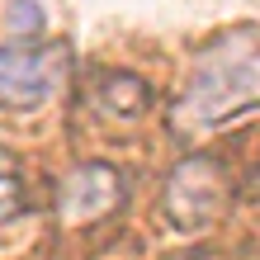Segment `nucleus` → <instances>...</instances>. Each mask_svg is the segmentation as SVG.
Wrapping results in <instances>:
<instances>
[{
  "label": "nucleus",
  "mask_w": 260,
  "mask_h": 260,
  "mask_svg": "<svg viewBox=\"0 0 260 260\" xmlns=\"http://www.w3.org/2000/svg\"><path fill=\"white\" fill-rule=\"evenodd\" d=\"M251 109H260V48L255 34H232L194 62L185 90L171 104V128L180 137H199Z\"/></svg>",
  "instance_id": "f257e3e1"
},
{
  "label": "nucleus",
  "mask_w": 260,
  "mask_h": 260,
  "mask_svg": "<svg viewBox=\"0 0 260 260\" xmlns=\"http://www.w3.org/2000/svg\"><path fill=\"white\" fill-rule=\"evenodd\" d=\"M95 104L104 114H114V118H137L151 104V85L142 81V76H104V85L95 90Z\"/></svg>",
  "instance_id": "39448f33"
},
{
  "label": "nucleus",
  "mask_w": 260,
  "mask_h": 260,
  "mask_svg": "<svg viewBox=\"0 0 260 260\" xmlns=\"http://www.w3.org/2000/svg\"><path fill=\"white\" fill-rule=\"evenodd\" d=\"M118 204H123V180H118V171L104 166V161L76 166V171L62 180V189H57V218H62L67 227H90V222L109 218Z\"/></svg>",
  "instance_id": "20e7f679"
},
{
  "label": "nucleus",
  "mask_w": 260,
  "mask_h": 260,
  "mask_svg": "<svg viewBox=\"0 0 260 260\" xmlns=\"http://www.w3.org/2000/svg\"><path fill=\"white\" fill-rule=\"evenodd\" d=\"M222 208H227V180L213 156H189L166 180V218L175 227H185V232L208 227Z\"/></svg>",
  "instance_id": "7ed1b4c3"
},
{
  "label": "nucleus",
  "mask_w": 260,
  "mask_h": 260,
  "mask_svg": "<svg viewBox=\"0 0 260 260\" xmlns=\"http://www.w3.org/2000/svg\"><path fill=\"white\" fill-rule=\"evenodd\" d=\"M28 208V185L19 175V166L10 156H0V222H14Z\"/></svg>",
  "instance_id": "423d86ee"
},
{
  "label": "nucleus",
  "mask_w": 260,
  "mask_h": 260,
  "mask_svg": "<svg viewBox=\"0 0 260 260\" xmlns=\"http://www.w3.org/2000/svg\"><path fill=\"white\" fill-rule=\"evenodd\" d=\"M71 52L67 43H19L0 48V109H38L67 81Z\"/></svg>",
  "instance_id": "f03ea898"
},
{
  "label": "nucleus",
  "mask_w": 260,
  "mask_h": 260,
  "mask_svg": "<svg viewBox=\"0 0 260 260\" xmlns=\"http://www.w3.org/2000/svg\"><path fill=\"white\" fill-rule=\"evenodd\" d=\"M255 185H260V175H255Z\"/></svg>",
  "instance_id": "0eeeda50"
}]
</instances>
